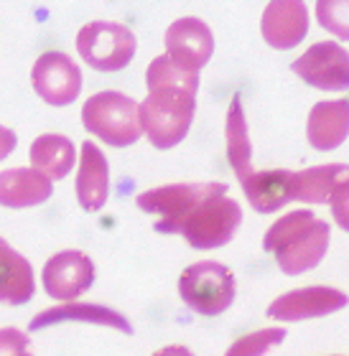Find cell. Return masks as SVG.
I'll use <instances>...</instances> for the list:
<instances>
[{
  "label": "cell",
  "instance_id": "20",
  "mask_svg": "<svg viewBox=\"0 0 349 356\" xmlns=\"http://www.w3.org/2000/svg\"><path fill=\"white\" fill-rule=\"evenodd\" d=\"M224 138H227V161H230L232 171L238 176L240 184H245L253 176V145H250V135H247V118L245 107L235 95L227 110V122H224Z\"/></svg>",
  "mask_w": 349,
  "mask_h": 356
},
{
  "label": "cell",
  "instance_id": "18",
  "mask_svg": "<svg viewBox=\"0 0 349 356\" xmlns=\"http://www.w3.org/2000/svg\"><path fill=\"white\" fill-rule=\"evenodd\" d=\"M36 293V280H33V267L15 252L6 239H0V303L23 305L29 303Z\"/></svg>",
  "mask_w": 349,
  "mask_h": 356
},
{
  "label": "cell",
  "instance_id": "11",
  "mask_svg": "<svg viewBox=\"0 0 349 356\" xmlns=\"http://www.w3.org/2000/svg\"><path fill=\"white\" fill-rule=\"evenodd\" d=\"M166 51L171 61L199 74L215 54V36L201 18H178L166 31Z\"/></svg>",
  "mask_w": 349,
  "mask_h": 356
},
{
  "label": "cell",
  "instance_id": "13",
  "mask_svg": "<svg viewBox=\"0 0 349 356\" xmlns=\"http://www.w3.org/2000/svg\"><path fill=\"white\" fill-rule=\"evenodd\" d=\"M261 33L267 46L288 51L309 33V10L301 0H273L263 10Z\"/></svg>",
  "mask_w": 349,
  "mask_h": 356
},
{
  "label": "cell",
  "instance_id": "26",
  "mask_svg": "<svg viewBox=\"0 0 349 356\" xmlns=\"http://www.w3.org/2000/svg\"><path fill=\"white\" fill-rule=\"evenodd\" d=\"M329 204H332V211H334L336 224H339L344 232H349V181H344V184L336 186V191L332 193Z\"/></svg>",
  "mask_w": 349,
  "mask_h": 356
},
{
  "label": "cell",
  "instance_id": "4",
  "mask_svg": "<svg viewBox=\"0 0 349 356\" xmlns=\"http://www.w3.org/2000/svg\"><path fill=\"white\" fill-rule=\"evenodd\" d=\"M227 193V184L222 181H204V184H171L161 186V188H150L135 196V204L148 211L158 214L153 229L161 234H178L181 224L201 201L212 199V196H222Z\"/></svg>",
  "mask_w": 349,
  "mask_h": 356
},
{
  "label": "cell",
  "instance_id": "17",
  "mask_svg": "<svg viewBox=\"0 0 349 356\" xmlns=\"http://www.w3.org/2000/svg\"><path fill=\"white\" fill-rule=\"evenodd\" d=\"M52 199V181L33 168H8L0 173V207L29 209Z\"/></svg>",
  "mask_w": 349,
  "mask_h": 356
},
{
  "label": "cell",
  "instance_id": "27",
  "mask_svg": "<svg viewBox=\"0 0 349 356\" xmlns=\"http://www.w3.org/2000/svg\"><path fill=\"white\" fill-rule=\"evenodd\" d=\"M15 143H18V138H15L13 130H10V127H6V125H0V161L13 153Z\"/></svg>",
  "mask_w": 349,
  "mask_h": 356
},
{
  "label": "cell",
  "instance_id": "2",
  "mask_svg": "<svg viewBox=\"0 0 349 356\" xmlns=\"http://www.w3.org/2000/svg\"><path fill=\"white\" fill-rule=\"evenodd\" d=\"M329 224L313 216L309 209H298L281 216L263 237V250L275 254V262L286 275H301L324 260L329 247Z\"/></svg>",
  "mask_w": 349,
  "mask_h": 356
},
{
  "label": "cell",
  "instance_id": "7",
  "mask_svg": "<svg viewBox=\"0 0 349 356\" xmlns=\"http://www.w3.org/2000/svg\"><path fill=\"white\" fill-rule=\"evenodd\" d=\"M240 224H242V209L238 201L222 193L201 201L184 219L178 234H184L194 250H217L232 242Z\"/></svg>",
  "mask_w": 349,
  "mask_h": 356
},
{
  "label": "cell",
  "instance_id": "8",
  "mask_svg": "<svg viewBox=\"0 0 349 356\" xmlns=\"http://www.w3.org/2000/svg\"><path fill=\"white\" fill-rule=\"evenodd\" d=\"M31 84L44 102L54 107L72 104L82 92V69L64 51L41 54L31 69Z\"/></svg>",
  "mask_w": 349,
  "mask_h": 356
},
{
  "label": "cell",
  "instance_id": "6",
  "mask_svg": "<svg viewBox=\"0 0 349 356\" xmlns=\"http://www.w3.org/2000/svg\"><path fill=\"white\" fill-rule=\"evenodd\" d=\"M138 38L127 26L115 21H92L77 33V51L97 72H120L135 56Z\"/></svg>",
  "mask_w": 349,
  "mask_h": 356
},
{
  "label": "cell",
  "instance_id": "28",
  "mask_svg": "<svg viewBox=\"0 0 349 356\" xmlns=\"http://www.w3.org/2000/svg\"><path fill=\"white\" fill-rule=\"evenodd\" d=\"M153 356H194V354L186 349V346H178V343H173V346H164V349L156 351Z\"/></svg>",
  "mask_w": 349,
  "mask_h": 356
},
{
  "label": "cell",
  "instance_id": "9",
  "mask_svg": "<svg viewBox=\"0 0 349 356\" xmlns=\"http://www.w3.org/2000/svg\"><path fill=\"white\" fill-rule=\"evenodd\" d=\"M293 72L306 84L327 92H344L349 87V59L347 51L334 41L313 44L304 56L293 61Z\"/></svg>",
  "mask_w": 349,
  "mask_h": 356
},
{
  "label": "cell",
  "instance_id": "23",
  "mask_svg": "<svg viewBox=\"0 0 349 356\" xmlns=\"http://www.w3.org/2000/svg\"><path fill=\"white\" fill-rule=\"evenodd\" d=\"M283 339H286V328H263L238 339L224 356H265L278 343H283Z\"/></svg>",
  "mask_w": 349,
  "mask_h": 356
},
{
  "label": "cell",
  "instance_id": "21",
  "mask_svg": "<svg viewBox=\"0 0 349 356\" xmlns=\"http://www.w3.org/2000/svg\"><path fill=\"white\" fill-rule=\"evenodd\" d=\"M77 161L75 143L64 135H41L31 143V165L49 181L64 178Z\"/></svg>",
  "mask_w": 349,
  "mask_h": 356
},
{
  "label": "cell",
  "instance_id": "16",
  "mask_svg": "<svg viewBox=\"0 0 349 356\" xmlns=\"http://www.w3.org/2000/svg\"><path fill=\"white\" fill-rule=\"evenodd\" d=\"M67 321H84V323H95V326H110L123 331L125 336L133 334V326L127 323L125 316H120L118 311L95 303H67L49 308V311H41L38 316L31 318L29 328L31 331H41V328H49L54 323H67Z\"/></svg>",
  "mask_w": 349,
  "mask_h": 356
},
{
  "label": "cell",
  "instance_id": "25",
  "mask_svg": "<svg viewBox=\"0 0 349 356\" xmlns=\"http://www.w3.org/2000/svg\"><path fill=\"white\" fill-rule=\"evenodd\" d=\"M0 356H33L31 339L21 328H0Z\"/></svg>",
  "mask_w": 349,
  "mask_h": 356
},
{
  "label": "cell",
  "instance_id": "10",
  "mask_svg": "<svg viewBox=\"0 0 349 356\" xmlns=\"http://www.w3.org/2000/svg\"><path fill=\"white\" fill-rule=\"evenodd\" d=\"M344 305H347V296L342 290L313 285V288H298L275 298L273 303L267 305V316L293 323V321L321 318L334 311H342Z\"/></svg>",
  "mask_w": 349,
  "mask_h": 356
},
{
  "label": "cell",
  "instance_id": "24",
  "mask_svg": "<svg viewBox=\"0 0 349 356\" xmlns=\"http://www.w3.org/2000/svg\"><path fill=\"white\" fill-rule=\"evenodd\" d=\"M316 13H319V23L324 29L334 31L339 38L349 36V26H347V3H324L321 0L316 6Z\"/></svg>",
  "mask_w": 349,
  "mask_h": 356
},
{
  "label": "cell",
  "instance_id": "14",
  "mask_svg": "<svg viewBox=\"0 0 349 356\" xmlns=\"http://www.w3.org/2000/svg\"><path fill=\"white\" fill-rule=\"evenodd\" d=\"M110 193V168L107 158L95 143H82V161H79V173H77V201L82 204L84 211L95 214L104 207Z\"/></svg>",
  "mask_w": 349,
  "mask_h": 356
},
{
  "label": "cell",
  "instance_id": "19",
  "mask_svg": "<svg viewBox=\"0 0 349 356\" xmlns=\"http://www.w3.org/2000/svg\"><path fill=\"white\" fill-rule=\"evenodd\" d=\"M242 186L255 211L273 214L293 201V171H255Z\"/></svg>",
  "mask_w": 349,
  "mask_h": 356
},
{
  "label": "cell",
  "instance_id": "22",
  "mask_svg": "<svg viewBox=\"0 0 349 356\" xmlns=\"http://www.w3.org/2000/svg\"><path fill=\"white\" fill-rule=\"evenodd\" d=\"M349 181V171L344 163L316 165L309 171L293 173V201L306 204H327L336 186Z\"/></svg>",
  "mask_w": 349,
  "mask_h": 356
},
{
  "label": "cell",
  "instance_id": "5",
  "mask_svg": "<svg viewBox=\"0 0 349 356\" xmlns=\"http://www.w3.org/2000/svg\"><path fill=\"white\" fill-rule=\"evenodd\" d=\"M178 296L201 316H219L235 300V275L222 262H194L178 277Z\"/></svg>",
  "mask_w": 349,
  "mask_h": 356
},
{
  "label": "cell",
  "instance_id": "1",
  "mask_svg": "<svg viewBox=\"0 0 349 356\" xmlns=\"http://www.w3.org/2000/svg\"><path fill=\"white\" fill-rule=\"evenodd\" d=\"M146 84L148 97L143 104H138L141 133H146L153 148L169 150L184 140L192 127L199 74L189 72L169 56H158L148 64Z\"/></svg>",
  "mask_w": 349,
  "mask_h": 356
},
{
  "label": "cell",
  "instance_id": "15",
  "mask_svg": "<svg viewBox=\"0 0 349 356\" xmlns=\"http://www.w3.org/2000/svg\"><path fill=\"white\" fill-rule=\"evenodd\" d=\"M349 135V102L334 99V102L313 104L306 122V138L313 150H334L339 148Z\"/></svg>",
  "mask_w": 349,
  "mask_h": 356
},
{
  "label": "cell",
  "instance_id": "12",
  "mask_svg": "<svg viewBox=\"0 0 349 356\" xmlns=\"http://www.w3.org/2000/svg\"><path fill=\"white\" fill-rule=\"evenodd\" d=\"M92 282H95V265L79 250L56 252L44 265V290L56 300H72L82 296Z\"/></svg>",
  "mask_w": 349,
  "mask_h": 356
},
{
  "label": "cell",
  "instance_id": "3",
  "mask_svg": "<svg viewBox=\"0 0 349 356\" xmlns=\"http://www.w3.org/2000/svg\"><path fill=\"white\" fill-rule=\"evenodd\" d=\"M82 125L87 133L102 138L112 148L133 145L141 138V120H138V102L133 97L107 89L97 92L84 102Z\"/></svg>",
  "mask_w": 349,
  "mask_h": 356
}]
</instances>
